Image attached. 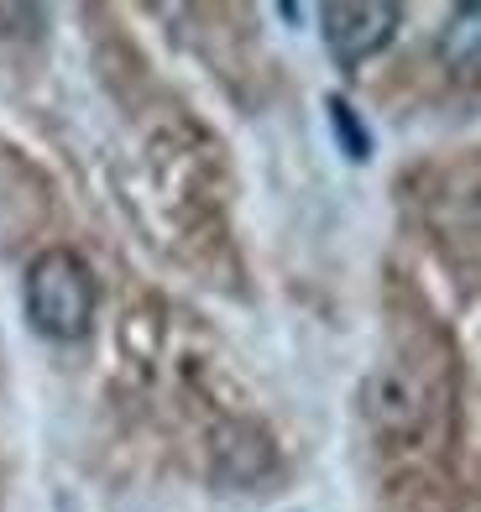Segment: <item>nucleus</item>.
<instances>
[{
  "instance_id": "obj_1",
  "label": "nucleus",
  "mask_w": 481,
  "mask_h": 512,
  "mask_svg": "<svg viewBox=\"0 0 481 512\" xmlns=\"http://www.w3.org/2000/svg\"><path fill=\"white\" fill-rule=\"evenodd\" d=\"M95 272L79 251L68 246H48L27 267V319L42 340L74 345L89 335L95 324Z\"/></svg>"
},
{
  "instance_id": "obj_2",
  "label": "nucleus",
  "mask_w": 481,
  "mask_h": 512,
  "mask_svg": "<svg viewBox=\"0 0 481 512\" xmlns=\"http://www.w3.org/2000/svg\"><path fill=\"white\" fill-rule=\"evenodd\" d=\"M325 21V48L340 68H356L366 58H377L387 42H393L403 11L393 0H335V6L319 11Z\"/></svg>"
},
{
  "instance_id": "obj_3",
  "label": "nucleus",
  "mask_w": 481,
  "mask_h": 512,
  "mask_svg": "<svg viewBox=\"0 0 481 512\" xmlns=\"http://www.w3.org/2000/svg\"><path fill=\"white\" fill-rule=\"evenodd\" d=\"M440 63L455 79L481 74V6H455L440 32Z\"/></svg>"
},
{
  "instance_id": "obj_4",
  "label": "nucleus",
  "mask_w": 481,
  "mask_h": 512,
  "mask_svg": "<svg viewBox=\"0 0 481 512\" xmlns=\"http://www.w3.org/2000/svg\"><path fill=\"white\" fill-rule=\"evenodd\" d=\"M325 110H330V126H335L340 152H346L351 162H366V157H372V136H366L361 115H356L346 100H340V95H330V100H325Z\"/></svg>"
}]
</instances>
